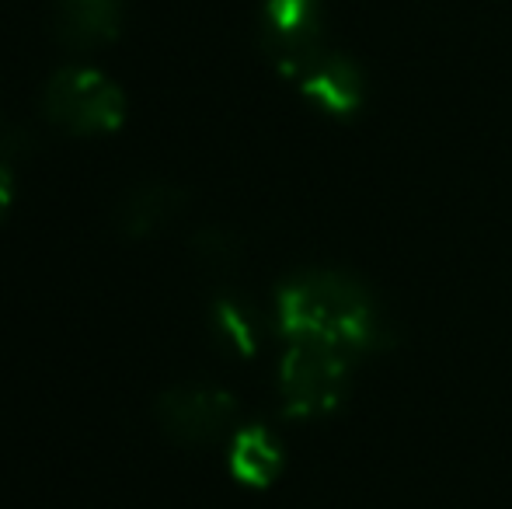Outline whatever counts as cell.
Returning a JSON list of instances; mask_svg holds the SVG:
<instances>
[{
	"label": "cell",
	"instance_id": "4",
	"mask_svg": "<svg viewBox=\"0 0 512 509\" xmlns=\"http://www.w3.org/2000/svg\"><path fill=\"white\" fill-rule=\"evenodd\" d=\"M237 398L216 384H175L154 398V422L168 443L182 450H206L234 436L237 429Z\"/></svg>",
	"mask_w": 512,
	"mask_h": 509
},
{
	"label": "cell",
	"instance_id": "11",
	"mask_svg": "<svg viewBox=\"0 0 512 509\" xmlns=\"http://www.w3.org/2000/svg\"><path fill=\"white\" fill-rule=\"evenodd\" d=\"M192 252L209 272H230L241 262V241L237 234L223 231V227H206L192 238Z\"/></svg>",
	"mask_w": 512,
	"mask_h": 509
},
{
	"label": "cell",
	"instance_id": "8",
	"mask_svg": "<svg viewBox=\"0 0 512 509\" xmlns=\"http://www.w3.org/2000/svg\"><path fill=\"white\" fill-rule=\"evenodd\" d=\"M297 88H300V95L317 105V109L335 119L356 116L366 102L363 67H359L356 60H349V56L335 53V49H328V53L300 77Z\"/></svg>",
	"mask_w": 512,
	"mask_h": 509
},
{
	"label": "cell",
	"instance_id": "6",
	"mask_svg": "<svg viewBox=\"0 0 512 509\" xmlns=\"http://www.w3.org/2000/svg\"><path fill=\"white\" fill-rule=\"evenodd\" d=\"M122 0H53L49 32L56 46L74 56H91L122 35Z\"/></svg>",
	"mask_w": 512,
	"mask_h": 509
},
{
	"label": "cell",
	"instance_id": "7",
	"mask_svg": "<svg viewBox=\"0 0 512 509\" xmlns=\"http://www.w3.org/2000/svg\"><path fill=\"white\" fill-rule=\"evenodd\" d=\"M189 210V192L175 182H140L115 203L112 224L126 241H147L168 231Z\"/></svg>",
	"mask_w": 512,
	"mask_h": 509
},
{
	"label": "cell",
	"instance_id": "2",
	"mask_svg": "<svg viewBox=\"0 0 512 509\" xmlns=\"http://www.w3.org/2000/svg\"><path fill=\"white\" fill-rule=\"evenodd\" d=\"M39 109L60 133L88 140V136H112L115 129H122L129 102L119 81L105 70L88 63H67L42 84Z\"/></svg>",
	"mask_w": 512,
	"mask_h": 509
},
{
	"label": "cell",
	"instance_id": "9",
	"mask_svg": "<svg viewBox=\"0 0 512 509\" xmlns=\"http://www.w3.org/2000/svg\"><path fill=\"white\" fill-rule=\"evenodd\" d=\"M286 468V450L279 436L262 422L237 426L230 436L227 450V471L244 489H272Z\"/></svg>",
	"mask_w": 512,
	"mask_h": 509
},
{
	"label": "cell",
	"instance_id": "5",
	"mask_svg": "<svg viewBox=\"0 0 512 509\" xmlns=\"http://www.w3.org/2000/svg\"><path fill=\"white\" fill-rule=\"evenodd\" d=\"M258 42L269 63L297 84L328 53L321 0H265L258 18Z\"/></svg>",
	"mask_w": 512,
	"mask_h": 509
},
{
	"label": "cell",
	"instance_id": "10",
	"mask_svg": "<svg viewBox=\"0 0 512 509\" xmlns=\"http://www.w3.org/2000/svg\"><path fill=\"white\" fill-rule=\"evenodd\" d=\"M209 328L227 353L244 356V360L258 353V314L237 293H216L209 304Z\"/></svg>",
	"mask_w": 512,
	"mask_h": 509
},
{
	"label": "cell",
	"instance_id": "3",
	"mask_svg": "<svg viewBox=\"0 0 512 509\" xmlns=\"http://www.w3.org/2000/svg\"><path fill=\"white\" fill-rule=\"evenodd\" d=\"M356 356L321 342L293 339L286 342L279 363V398L290 419H321L342 408L345 394L352 391Z\"/></svg>",
	"mask_w": 512,
	"mask_h": 509
},
{
	"label": "cell",
	"instance_id": "1",
	"mask_svg": "<svg viewBox=\"0 0 512 509\" xmlns=\"http://www.w3.org/2000/svg\"><path fill=\"white\" fill-rule=\"evenodd\" d=\"M276 318L286 342L304 339L366 356L391 346V328L373 290L342 269H307L276 293Z\"/></svg>",
	"mask_w": 512,
	"mask_h": 509
},
{
	"label": "cell",
	"instance_id": "12",
	"mask_svg": "<svg viewBox=\"0 0 512 509\" xmlns=\"http://www.w3.org/2000/svg\"><path fill=\"white\" fill-rule=\"evenodd\" d=\"M11 203H14V171L0 161V224H4L7 213H11Z\"/></svg>",
	"mask_w": 512,
	"mask_h": 509
}]
</instances>
